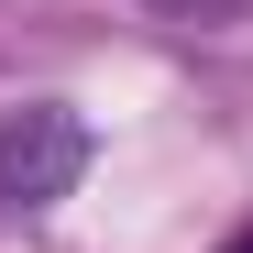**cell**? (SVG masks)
Returning a JSON list of instances; mask_svg holds the SVG:
<instances>
[{"label":"cell","mask_w":253,"mask_h":253,"mask_svg":"<svg viewBox=\"0 0 253 253\" xmlns=\"http://www.w3.org/2000/svg\"><path fill=\"white\" fill-rule=\"evenodd\" d=\"M88 176V121L66 99H11L0 110V209H55Z\"/></svg>","instance_id":"6da1fadb"},{"label":"cell","mask_w":253,"mask_h":253,"mask_svg":"<svg viewBox=\"0 0 253 253\" xmlns=\"http://www.w3.org/2000/svg\"><path fill=\"white\" fill-rule=\"evenodd\" d=\"M231 253H253V242H231Z\"/></svg>","instance_id":"3957f363"},{"label":"cell","mask_w":253,"mask_h":253,"mask_svg":"<svg viewBox=\"0 0 253 253\" xmlns=\"http://www.w3.org/2000/svg\"><path fill=\"white\" fill-rule=\"evenodd\" d=\"M165 11H220V0H165Z\"/></svg>","instance_id":"7a4b0ae2"}]
</instances>
